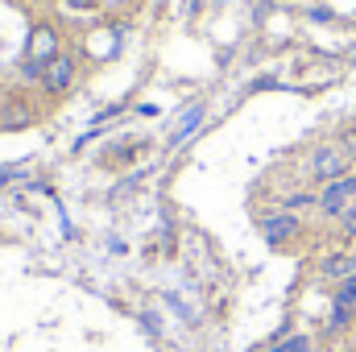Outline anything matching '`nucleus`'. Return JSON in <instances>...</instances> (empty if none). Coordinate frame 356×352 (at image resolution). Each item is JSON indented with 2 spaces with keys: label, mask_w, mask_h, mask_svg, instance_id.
I'll list each match as a JSON object with an SVG mask.
<instances>
[{
  "label": "nucleus",
  "mask_w": 356,
  "mask_h": 352,
  "mask_svg": "<svg viewBox=\"0 0 356 352\" xmlns=\"http://www.w3.org/2000/svg\"><path fill=\"white\" fill-rule=\"evenodd\" d=\"M199 125H203V104H195V108H191V112L182 116V125L175 129V137H170L166 145H170V150H175V145H182V141H186V137H191V133H195Z\"/></svg>",
  "instance_id": "obj_7"
},
{
  "label": "nucleus",
  "mask_w": 356,
  "mask_h": 352,
  "mask_svg": "<svg viewBox=\"0 0 356 352\" xmlns=\"http://www.w3.org/2000/svg\"><path fill=\"white\" fill-rule=\"evenodd\" d=\"M353 203H356V175H344V178H336V182H323V191H319V211H323V216L340 220Z\"/></svg>",
  "instance_id": "obj_3"
},
{
  "label": "nucleus",
  "mask_w": 356,
  "mask_h": 352,
  "mask_svg": "<svg viewBox=\"0 0 356 352\" xmlns=\"http://www.w3.org/2000/svg\"><path fill=\"white\" fill-rule=\"evenodd\" d=\"M332 303H340V307L356 311V273H353V278H344V282L336 286V298H332Z\"/></svg>",
  "instance_id": "obj_8"
},
{
  "label": "nucleus",
  "mask_w": 356,
  "mask_h": 352,
  "mask_svg": "<svg viewBox=\"0 0 356 352\" xmlns=\"http://www.w3.org/2000/svg\"><path fill=\"white\" fill-rule=\"evenodd\" d=\"M353 344H356V340H353Z\"/></svg>",
  "instance_id": "obj_15"
},
{
  "label": "nucleus",
  "mask_w": 356,
  "mask_h": 352,
  "mask_svg": "<svg viewBox=\"0 0 356 352\" xmlns=\"http://www.w3.org/2000/svg\"><path fill=\"white\" fill-rule=\"evenodd\" d=\"M356 311H348V307H340V303H332V319H327V332H344L348 323H353Z\"/></svg>",
  "instance_id": "obj_10"
},
{
  "label": "nucleus",
  "mask_w": 356,
  "mask_h": 352,
  "mask_svg": "<svg viewBox=\"0 0 356 352\" xmlns=\"http://www.w3.org/2000/svg\"><path fill=\"white\" fill-rule=\"evenodd\" d=\"M67 8H75V13H91L95 0H67Z\"/></svg>",
  "instance_id": "obj_14"
},
{
  "label": "nucleus",
  "mask_w": 356,
  "mask_h": 352,
  "mask_svg": "<svg viewBox=\"0 0 356 352\" xmlns=\"http://www.w3.org/2000/svg\"><path fill=\"white\" fill-rule=\"evenodd\" d=\"M319 273L327 278V282H344V278H353L356 273V253H332V257H323V265H319Z\"/></svg>",
  "instance_id": "obj_6"
},
{
  "label": "nucleus",
  "mask_w": 356,
  "mask_h": 352,
  "mask_svg": "<svg viewBox=\"0 0 356 352\" xmlns=\"http://www.w3.org/2000/svg\"><path fill=\"white\" fill-rule=\"evenodd\" d=\"M75 79H79V63H75V54H58V58H50L46 67H42V91L46 95H67V91L75 88Z\"/></svg>",
  "instance_id": "obj_2"
},
{
  "label": "nucleus",
  "mask_w": 356,
  "mask_h": 352,
  "mask_svg": "<svg viewBox=\"0 0 356 352\" xmlns=\"http://www.w3.org/2000/svg\"><path fill=\"white\" fill-rule=\"evenodd\" d=\"M13 112H4L0 116V129H13V125H25V120H33V108H25V104H8Z\"/></svg>",
  "instance_id": "obj_9"
},
{
  "label": "nucleus",
  "mask_w": 356,
  "mask_h": 352,
  "mask_svg": "<svg viewBox=\"0 0 356 352\" xmlns=\"http://www.w3.org/2000/svg\"><path fill=\"white\" fill-rule=\"evenodd\" d=\"M273 352H311V340L307 336H286V340H277Z\"/></svg>",
  "instance_id": "obj_11"
},
{
  "label": "nucleus",
  "mask_w": 356,
  "mask_h": 352,
  "mask_svg": "<svg viewBox=\"0 0 356 352\" xmlns=\"http://www.w3.org/2000/svg\"><path fill=\"white\" fill-rule=\"evenodd\" d=\"M58 54H63V50H58L54 25H38V29L29 33V50H25V63H21V79L38 83V79H42V67H46L50 58H58Z\"/></svg>",
  "instance_id": "obj_1"
},
{
  "label": "nucleus",
  "mask_w": 356,
  "mask_h": 352,
  "mask_svg": "<svg viewBox=\"0 0 356 352\" xmlns=\"http://www.w3.org/2000/svg\"><path fill=\"white\" fill-rule=\"evenodd\" d=\"M340 228H344V237H356V203L340 216Z\"/></svg>",
  "instance_id": "obj_13"
},
{
  "label": "nucleus",
  "mask_w": 356,
  "mask_h": 352,
  "mask_svg": "<svg viewBox=\"0 0 356 352\" xmlns=\"http://www.w3.org/2000/svg\"><path fill=\"white\" fill-rule=\"evenodd\" d=\"M286 207H290V211H298V207H319V195H290Z\"/></svg>",
  "instance_id": "obj_12"
},
{
  "label": "nucleus",
  "mask_w": 356,
  "mask_h": 352,
  "mask_svg": "<svg viewBox=\"0 0 356 352\" xmlns=\"http://www.w3.org/2000/svg\"><path fill=\"white\" fill-rule=\"evenodd\" d=\"M298 232H302V220L294 211H273V216L261 220V237H266L269 245H290Z\"/></svg>",
  "instance_id": "obj_5"
},
{
  "label": "nucleus",
  "mask_w": 356,
  "mask_h": 352,
  "mask_svg": "<svg viewBox=\"0 0 356 352\" xmlns=\"http://www.w3.org/2000/svg\"><path fill=\"white\" fill-rule=\"evenodd\" d=\"M348 175V154L340 150V145H319L315 154H311V178H319V182H336V178Z\"/></svg>",
  "instance_id": "obj_4"
}]
</instances>
